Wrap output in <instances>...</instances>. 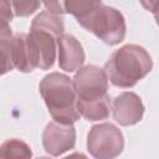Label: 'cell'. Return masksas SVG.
<instances>
[{
  "label": "cell",
  "instance_id": "6da1fadb",
  "mask_svg": "<svg viewBox=\"0 0 159 159\" xmlns=\"http://www.w3.org/2000/svg\"><path fill=\"white\" fill-rule=\"evenodd\" d=\"M153 68V60L148 51L134 43H128L109 56L104 71L109 82L119 88H130L144 78Z\"/></svg>",
  "mask_w": 159,
  "mask_h": 159
},
{
  "label": "cell",
  "instance_id": "7a4b0ae2",
  "mask_svg": "<svg viewBox=\"0 0 159 159\" xmlns=\"http://www.w3.org/2000/svg\"><path fill=\"white\" fill-rule=\"evenodd\" d=\"M39 91L53 120L73 124L81 117L77 106V93L73 80L60 72L46 75L40 84Z\"/></svg>",
  "mask_w": 159,
  "mask_h": 159
},
{
  "label": "cell",
  "instance_id": "3957f363",
  "mask_svg": "<svg viewBox=\"0 0 159 159\" xmlns=\"http://www.w3.org/2000/svg\"><path fill=\"white\" fill-rule=\"evenodd\" d=\"M77 22L109 46L118 45L125 37L124 16L112 6L101 5L94 12Z\"/></svg>",
  "mask_w": 159,
  "mask_h": 159
},
{
  "label": "cell",
  "instance_id": "277c9868",
  "mask_svg": "<svg viewBox=\"0 0 159 159\" xmlns=\"http://www.w3.org/2000/svg\"><path fill=\"white\" fill-rule=\"evenodd\" d=\"M27 34H12L10 25H0V48L2 55V71L6 72L16 68L27 73L34 70L30 62V55L26 41Z\"/></svg>",
  "mask_w": 159,
  "mask_h": 159
},
{
  "label": "cell",
  "instance_id": "5b68a950",
  "mask_svg": "<svg viewBox=\"0 0 159 159\" xmlns=\"http://www.w3.org/2000/svg\"><path fill=\"white\" fill-rule=\"evenodd\" d=\"M124 148V138L118 127L112 123L93 125L87 135V150L93 158L112 159L118 157Z\"/></svg>",
  "mask_w": 159,
  "mask_h": 159
},
{
  "label": "cell",
  "instance_id": "8992f818",
  "mask_svg": "<svg viewBox=\"0 0 159 159\" xmlns=\"http://www.w3.org/2000/svg\"><path fill=\"white\" fill-rule=\"evenodd\" d=\"M72 80L77 101H94L108 96L109 80L104 68L94 65L82 66Z\"/></svg>",
  "mask_w": 159,
  "mask_h": 159
},
{
  "label": "cell",
  "instance_id": "52a82bcc",
  "mask_svg": "<svg viewBox=\"0 0 159 159\" xmlns=\"http://www.w3.org/2000/svg\"><path fill=\"white\" fill-rule=\"evenodd\" d=\"M31 66L40 70H48L56 60L57 37L43 30L30 29L26 35Z\"/></svg>",
  "mask_w": 159,
  "mask_h": 159
},
{
  "label": "cell",
  "instance_id": "ba28073f",
  "mask_svg": "<svg viewBox=\"0 0 159 159\" xmlns=\"http://www.w3.org/2000/svg\"><path fill=\"white\" fill-rule=\"evenodd\" d=\"M76 129L73 124L61 123L57 120L50 122L42 133V145L46 153L52 157L62 155L75 148Z\"/></svg>",
  "mask_w": 159,
  "mask_h": 159
},
{
  "label": "cell",
  "instance_id": "9c48e42d",
  "mask_svg": "<svg viewBox=\"0 0 159 159\" xmlns=\"http://www.w3.org/2000/svg\"><path fill=\"white\" fill-rule=\"evenodd\" d=\"M144 104L140 97L134 92H123L113 98L112 113L113 118L120 125H134L142 120L144 114Z\"/></svg>",
  "mask_w": 159,
  "mask_h": 159
},
{
  "label": "cell",
  "instance_id": "30bf717a",
  "mask_svg": "<svg viewBox=\"0 0 159 159\" xmlns=\"http://www.w3.org/2000/svg\"><path fill=\"white\" fill-rule=\"evenodd\" d=\"M58 66L66 72L78 71L84 62V51L80 41L70 35L63 34L57 39Z\"/></svg>",
  "mask_w": 159,
  "mask_h": 159
},
{
  "label": "cell",
  "instance_id": "8fae6325",
  "mask_svg": "<svg viewBox=\"0 0 159 159\" xmlns=\"http://www.w3.org/2000/svg\"><path fill=\"white\" fill-rule=\"evenodd\" d=\"M77 106L81 116L91 122L107 119L112 109L109 96L94 101H77Z\"/></svg>",
  "mask_w": 159,
  "mask_h": 159
},
{
  "label": "cell",
  "instance_id": "7c38bea8",
  "mask_svg": "<svg viewBox=\"0 0 159 159\" xmlns=\"http://www.w3.org/2000/svg\"><path fill=\"white\" fill-rule=\"evenodd\" d=\"M30 29L47 31L58 39L61 35H63L65 25H63V19L61 17V15H56L50 11H42L35 16V19L31 22Z\"/></svg>",
  "mask_w": 159,
  "mask_h": 159
},
{
  "label": "cell",
  "instance_id": "4fadbf2b",
  "mask_svg": "<svg viewBox=\"0 0 159 159\" xmlns=\"http://www.w3.org/2000/svg\"><path fill=\"white\" fill-rule=\"evenodd\" d=\"M101 5V0H66V14L73 15L80 21L94 12Z\"/></svg>",
  "mask_w": 159,
  "mask_h": 159
},
{
  "label": "cell",
  "instance_id": "5bb4252c",
  "mask_svg": "<svg viewBox=\"0 0 159 159\" xmlns=\"http://www.w3.org/2000/svg\"><path fill=\"white\" fill-rule=\"evenodd\" d=\"M0 155L2 158H31L32 152L27 143L21 139L12 138L2 143L0 148Z\"/></svg>",
  "mask_w": 159,
  "mask_h": 159
},
{
  "label": "cell",
  "instance_id": "9a60e30c",
  "mask_svg": "<svg viewBox=\"0 0 159 159\" xmlns=\"http://www.w3.org/2000/svg\"><path fill=\"white\" fill-rule=\"evenodd\" d=\"M15 16L26 17L39 10L41 0H10Z\"/></svg>",
  "mask_w": 159,
  "mask_h": 159
},
{
  "label": "cell",
  "instance_id": "2e32d148",
  "mask_svg": "<svg viewBox=\"0 0 159 159\" xmlns=\"http://www.w3.org/2000/svg\"><path fill=\"white\" fill-rule=\"evenodd\" d=\"M41 2L45 5L46 10L52 14L56 15L66 14V0H41Z\"/></svg>",
  "mask_w": 159,
  "mask_h": 159
},
{
  "label": "cell",
  "instance_id": "e0dca14e",
  "mask_svg": "<svg viewBox=\"0 0 159 159\" xmlns=\"http://www.w3.org/2000/svg\"><path fill=\"white\" fill-rule=\"evenodd\" d=\"M14 15L15 14L10 0H1V25H10Z\"/></svg>",
  "mask_w": 159,
  "mask_h": 159
},
{
  "label": "cell",
  "instance_id": "ac0fdd59",
  "mask_svg": "<svg viewBox=\"0 0 159 159\" xmlns=\"http://www.w3.org/2000/svg\"><path fill=\"white\" fill-rule=\"evenodd\" d=\"M139 1H140L142 6L152 14H154L159 9V0H139Z\"/></svg>",
  "mask_w": 159,
  "mask_h": 159
},
{
  "label": "cell",
  "instance_id": "d6986e66",
  "mask_svg": "<svg viewBox=\"0 0 159 159\" xmlns=\"http://www.w3.org/2000/svg\"><path fill=\"white\" fill-rule=\"evenodd\" d=\"M153 15H154V19H155V21H157V24L159 25V9H158V10H157V11H155V12H154Z\"/></svg>",
  "mask_w": 159,
  "mask_h": 159
}]
</instances>
